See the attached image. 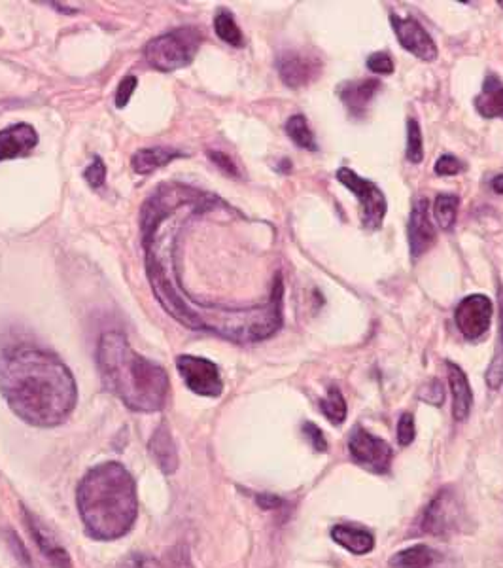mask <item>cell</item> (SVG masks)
Returning <instances> with one entry per match:
<instances>
[{
	"label": "cell",
	"mask_w": 503,
	"mask_h": 568,
	"mask_svg": "<svg viewBox=\"0 0 503 568\" xmlns=\"http://www.w3.org/2000/svg\"><path fill=\"white\" fill-rule=\"evenodd\" d=\"M367 67L377 74H392L394 72V59L386 52H377L367 59Z\"/></svg>",
	"instance_id": "cell-34"
},
{
	"label": "cell",
	"mask_w": 503,
	"mask_h": 568,
	"mask_svg": "<svg viewBox=\"0 0 503 568\" xmlns=\"http://www.w3.org/2000/svg\"><path fill=\"white\" fill-rule=\"evenodd\" d=\"M492 190H494L496 194H500V196H503V175H498V177H494V180H492Z\"/></svg>",
	"instance_id": "cell-39"
},
{
	"label": "cell",
	"mask_w": 503,
	"mask_h": 568,
	"mask_svg": "<svg viewBox=\"0 0 503 568\" xmlns=\"http://www.w3.org/2000/svg\"><path fill=\"white\" fill-rule=\"evenodd\" d=\"M435 563V551L426 544H417L390 557V568H430Z\"/></svg>",
	"instance_id": "cell-22"
},
{
	"label": "cell",
	"mask_w": 503,
	"mask_h": 568,
	"mask_svg": "<svg viewBox=\"0 0 503 568\" xmlns=\"http://www.w3.org/2000/svg\"><path fill=\"white\" fill-rule=\"evenodd\" d=\"M337 180L341 184H345L348 190L358 197L360 201V216H362V224L367 230H379L382 226V220L386 216V197L379 190L377 184H373L371 180L356 175L352 169L341 167L337 171Z\"/></svg>",
	"instance_id": "cell-7"
},
{
	"label": "cell",
	"mask_w": 503,
	"mask_h": 568,
	"mask_svg": "<svg viewBox=\"0 0 503 568\" xmlns=\"http://www.w3.org/2000/svg\"><path fill=\"white\" fill-rule=\"evenodd\" d=\"M390 23L394 33L398 35L399 44L417 55L422 61H434L437 57V46H435L434 38L428 35V31L418 23L417 19L411 16H398V14H390Z\"/></svg>",
	"instance_id": "cell-11"
},
{
	"label": "cell",
	"mask_w": 503,
	"mask_h": 568,
	"mask_svg": "<svg viewBox=\"0 0 503 568\" xmlns=\"http://www.w3.org/2000/svg\"><path fill=\"white\" fill-rule=\"evenodd\" d=\"M500 305H502V343H503V294H500Z\"/></svg>",
	"instance_id": "cell-40"
},
{
	"label": "cell",
	"mask_w": 503,
	"mask_h": 568,
	"mask_svg": "<svg viewBox=\"0 0 503 568\" xmlns=\"http://www.w3.org/2000/svg\"><path fill=\"white\" fill-rule=\"evenodd\" d=\"M486 383H488V387L490 389H500L503 385V356L498 355L494 360H492V364H490V368H488V372H486Z\"/></svg>",
	"instance_id": "cell-36"
},
{
	"label": "cell",
	"mask_w": 503,
	"mask_h": 568,
	"mask_svg": "<svg viewBox=\"0 0 503 568\" xmlns=\"http://www.w3.org/2000/svg\"><path fill=\"white\" fill-rule=\"evenodd\" d=\"M407 160L411 163H420L424 160V144H422V131L415 118L407 120Z\"/></svg>",
	"instance_id": "cell-27"
},
{
	"label": "cell",
	"mask_w": 503,
	"mask_h": 568,
	"mask_svg": "<svg viewBox=\"0 0 503 568\" xmlns=\"http://www.w3.org/2000/svg\"><path fill=\"white\" fill-rule=\"evenodd\" d=\"M120 568H169L161 559L146 553H131L120 563Z\"/></svg>",
	"instance_id": "cell-29"
},
{
	"label": "cell",
	"mask_w": 503,
	"mask_h": 568,
	"mask_svg": "<svg viewBox=\"0 0 503 568\" xmlns=\"http://www.w3.org/2000/svg\"><path fill=\"white\" fill-rule=\"evenodd\" d=\"M331 538L354 555H367L375 548V536L358 525H335L331 527Z\"/></svg>",
	"instance_id": "cell-19"
},
{
	"label": "cell",
	"mask_w": 503,
	"mask_h": 568,
	"mask_svg": "<svg viewBox=\"0 0 503 568\" xmlns=\"http://www.w3.org/2000/svg\"><path fill=\"white\" fill-rule=\"evenodd\" d=\"M214 31H216L218 38H222L224 42L235 46V48H241L244 44L243 31L239 29L233 14L226 8H220L216 12V16H214Z\"/></svg>",
	"instance_id": "cell-23"
},
{
	"label": "cell",
	"mask_w": 503,
	"mask_h": 568,
	"mask_svg": "<svg viewBox=\"0 0 503 568\" xmlns=\"http://www.w3.org/2000/svg\"><path fill=\"white\" fill-rule=\"evenodd\" d=\"M209 158L214 165H218L229 177H239V169H237L235 161L231 160L229 156H226L224 152H214V150H212V152H209Z\"/></svg>",
	"instance_id": "cell-37"
},
{
	"label": "cell",
	"mask_w": 503,
	"mask_h": 568,
	"mask_svg": "<svg viewBox=\"0 0 503 568\" xmlns=\"http://www.w3.org/2000/svg\"><path fill=\"white\" fill-rule=\"evenodd\" d=\"M76 502L86 533L95 540L123 538L137 521V483L120 462L106 461L89 468L78 483Z\"/></svg>",
	"instance_id": "cell-3"
},
{
	"label": "cell",
	"mask_w": 503,
	"mask_h": 568,
	"mask_svg": "<svg viewBox=\"0 0 503 568\" xmlns=\"http://www.w3.org/2000/svg\"><path fill=\"white\" fill-rule=\"evenodd\" d=\"M256 502H258V506L263 508V510H277V508H280V506L284 504L282 498L273 495V493H260V495H256Z\"/></svg>",
	"instance_id": "cell-38"
},
{
	"label": "cell",
	"mask_w": 503,
	"mask_h": 568,
	"mask_svg": "<svg viewBox=\"0 0 503 568\" xmlns=\"http://www.w3.org/2000/svg\"><path fill=\"white\" fill-rule=\"evenodd\" d=\"M434 169L435 173L441 175V177H454V175L466 171V165L458 160V158L447 154V156H441V158L437 160Z\"/></svg>",
	"instance_id": "cell-32"
},
{
	"label": "cell",
	"mask_w": 503,
	"mask_h": 568,
	"mask_svg": "<svg viewBox=\"0 0 503 568\" xmlns=\"http://www.w3.org/2000/svg\"><path fill=\"white\" fill-rule=\"evenodd\" d=\"M437 233H435L434 222L430 218V201L426 197H418L411 211L409 220V247L411 256L420 258L428 250L434 247Z\"/></svg>",
	"instance_id": "cell-12"
},
{
	"label": "cell",
	"mask_w": 503,
	"mask_h": 568,
	"mask_svg": "<svg viewBox=\"0 0 503 568\" xmlns=\"http://www.w3.org/2000/svg\"><path fill=\"white\" fill-rule=\"evenodd\" d=\"M84 178H86L87 184H89L93 190L103 188V184H105L106 180L105 161L101 160V158H95L93 163L87 167Z\"/></svg>",
	"instance_id": "cell-31"
},
{
	"label": "cell",
	"mask_w": 503,
	"mask_h": 568,
	"mask_svg": "<svg viewBox=\"0 0 503 568\" xmlns=\"http://www.w3.org/2000/svg\"><path fill=\"white\" fill-rule=\"evenodd\" d=\"M0 392L21 421L38 428L65 423L78 400L76 379L63 360L31 345L0 351Z\"/></svg>",
	"instance_id": "cell-1"
},
{
	"label": "cell",
	"mask_w": 503,
	"mask_h": 568,
	"mask_svg": "<svg viewBox=\"0 0 503 568\" xmlns=\"http://www.w3.org/2000/svg\"><path fill=\"white\" fill-rule=\"evenodd\" d=\"M38 144V133L29 124H16L0 131V161L29 156Z\"/></svg>",
	"instance_id": "cell-15"
},
{
	"label": "cell",
	"mask_w": 503,
	"mask_h": 568,
	"mask_svg": "<svg viewBox=\"0 0 503 568\" xmlns=\"http://www.w3.org/2000/svg\"><path fill=\"white\" fill-rule=\"evenodd\" d=\"M418 398L430 406H441L445 402V389L439 379H430L424 387H420Z\"/></svg>",
	"instance_id": "cell-28"
},
{
	"label": "cell",
	"mask_w": 503,
	"mask_h": 568,
	"mask_svg": "<svg viewBox=\"0 0 503 568\" xmlns=\"http://www.w3.org/2000/svg\"><path fill=\"white\" fill-rule=\"evenodd\" d=\"M447 377L452 392V417L454 421L462 423L468 419L473 406V392L469 387L468 375L458 364L447 362Z\"/></svg>",
	"instance_id": "cell-17"
},
{
	"label": "cell",
	"mask_w": 503,
	"mask_h": 568,
	"mask_svg": "<svg viewBox=\"0 0 503 568\" xmlns=\"http://www.w3.org/2000/svg\"><path fill=\"white\" fill-rule=\"evenodd\" d=\"M201 44L203 33L197 27H178L150 40L144 48V57L156 71H178L193 63Z\"/></svg>",
	"instance_id": "cell-5"
},
{
	"label": "cell",
	"mask_w": 503,
	"mask_h": 568,
	"mask_svg": "<svg viewBox=\"0 0 503 568\" xmlns=\"http://www.w3.org/2000/svg\"><path fill=\"white\" fill-rule=\"evenodd\" d=\"M348 451L352 461L373 474H388L394 451L388 442L373 436L362 426H354L348 438Z\"/></svg>",
	"instance_id": "cell-8"
},
{
	"label": "cell",
	"mask_w": 503,
	"mask_h": 568,
	"mask_svg": "<svg viewBox=\"0 0 503 568\" xmlns=\"http://www.w3.org/2000/svg\"><path fill=\"white\" fill-rule=\"evenodd\" d=\"M454 320L458 330L462 332L464 338L469 341H477L483 338L492 320V302L486 298L485 294H473L464 298L458 303Z\"/></svg>",
	"instance_id": "cell-10"
},
{
	"label": "cell",
	"mask_w": 503,
	"mask_h": 568,
	"mask_svg": "<svg viewBox=\"0 0 503 568\" xmlns=\"http://www.w3.org/2000/svg\"><path fill=\"white\" fill-rule=\"evenodd\" d=\"M97 364L108 391L139 413H156L165 408L171 392L167 372L133 351L120 332H108L97 349Z\"/></svg>",
	"instance_id": "cell-4"
},
{
	"label": "cell",
	"mask_w": 503,
	"mask_h": 568,
	"mask_svg": "<svg viewBox=\"0 0 503 568\" xmlns=\"http://www.w3.org/2000/svg\"><path fill=\"white\" fill-rule=\"evenodd\" d=\"M303 436L307 438V442L311 444L314 451H318V453H326L328 451V440L322 434V430L314 423H303Z\"/></svg>",
	"instance_id": "cell-33"
},
{
	"label": "cell",
	"mask_w": 503,
	"mask_h": 568,
	"mask_svg": "<svg viewBox=\"0 0 503 568\" xmlns=\"http://www.w3.org/2000/svg\"><path fill=\"white\" fill-rule=\"evenodd\" d=\"M458 203H460V199L452 196V194H439L435 197L434 216L441 230L451 231L454 228Z\"/></svg>",
	"instance_id": "cell-25"
},
{
	"label": "cell",
	"mask_w": 503,
	"mask_h": 568,
	"mask_svg": "<svg viewBox=\"0 0 503 568\" xmlns=\"http://www.w3.org/2000/svg\"><path fill=\"white\" fill-rule=\"evenodd\" d=\"M466 523V510L452 487L441 489L428 508L424 510L420 527L426 534L449 538L454 533H460L462 525Z\"/></svg>",
	"instance_id": "cell-6"
},
{
	"label": "cell",
	"mask_w": 503,
	"mask_h": 568,
	"mask_svg": "<svg viewBox=\"0 0 503 568\" xmlns=\"http://www.w3.org/2000/svg\"><path fill=\"white\" fill-rule=\"evenodd\" d=\"M148 451L165 476H173L178 470V451L167 423L157 426L154 436L150 438Z\"/></svg>",
	"instance_id": "cell-18"
},
{
	"label": "cell",
	"mask_w": 503,
	"mask_h": 568,
	"mask_svg": "<svg viewBox=\"0 0 503 568\" xmlns=\"http://www.w3.org/2000/svg\"><path fill=\"white\" fill-rule=\"evenodd\" d=\"M320 71L322 63L313 55L288 52L278 57V74L288 88H301L311 84Z\"/></svg>",
	"instance_id": "cell-13"
},
{
	"label": "cell",
	"mask_w": 503,
	"mask_h": 568,
	"mask_svg": "<svg viewBox=\"0 0 503 568\" xmlns=\"http://www.w3.org/2000/svg\"><path fill=\"white\" fill-rule=\"evenodd\" d=\"M176 368L191 392L205 396V398L222 396L224 392L222 375H220L218 366L209 358L180 355L176 358Z\"/></svg>",
	"instance_id": "cell-9"
},
{
	"label": "cell",
	"mask_w": 503,
	"mask_h": 568,
	"mask_svg": "<svg viewBox=\"0 0 503 568\" xmlns=\"http://www.w3.org/2000/svg\"><path fill=\"white\" fill-rule=\"evenodd\" d=\"M137 78L135 76H125L122 82H120V86H118V91H116V107L123 108L127 103H129V99H131V95L135 93V89H137Z\"/></svg>",
	"instance_id": "cell-35"
},
{
	"label": "cell",
	"mask_w": 503,
	"mask_h": 568,
	"mask_svg": "<svg viewBox=\"0 0 503 568\" xmlns=\"http://www.w3.org/2000/svg\"><path fill=\"white\" fill-rule=\"evenodd\" d=\"M184 156V152L176 150V148H171V146H152V148H142L139 150L135 156H133V169L137 175H152L154 171H157L159 167L171 163V161L176 160Z\"/></svg>",
	"instance_id": "cell-20"
},
{
	"label": "cell",
	"mask_w": 503,
	"mask_h": 568,
	"mask_svg": "<svg viewBox=\"0 0 503 568\" xmlns=\"http://www.w3.org/2000/svg\"><path fill=\"white\" fill-rule=\"evenodd\" d=\"M286 133L299 148L318 150L316 141H314L313 131H311L309 122H307V118L303 114H295L286 122Z\"/></svg>",
	"instance_id": "cell-26"
},
{
	"label": "cell",
	"mask_w": 503,
	"mask_h": 568,
	"mask_svg": "<svg viewBox=\"0 0 503 568\" xmlns=\"http://www.w3.org/2000/svg\"><path fill=\"white\" fill-rule=\"evenodd\" d=\"M415 436H417V428H415L413 413H403L398 423V444L401 447H407L415 442Z\"/></svg>",
	"instance_id": "cell-30"
},
{
	"label": "cell",
	"mask_w": 503,
	"mask_h": 568,
	"mask_svg": "<svg viewBox=\"0 0 503 568\" xmlns=\"http://www.w3.org/2000/svg\"><path fill=\"white\" fill-rule=\"evenodd\" d=\"M320 409L333 426H341L347 421V402L337 387L328 389V396L320 402Z\"/></svg>",
	"instance_id": "cell-24"
},
{
	"label": "cell",
	"mask_w": 503,
	"mask_h": 568,
	"mask_svg": "<svg viewBox=\"0 0 503 568\" xmlns=\"http://www.w3.org/2000/svg\"><path fill=\"white\" fill-rule=\"evenodd\" d=\"M475 108L483 118L503 116V82L496 74H488L483 91L475 97Z\"/></svg>",
	"instance_id": "cell-21"
},
{
	"label": "cell",
	"mask_w": 503,
	"mask_h": 568,
	"mask_svg": "<svg viewBox=\"0 0 503 568\" xmlns=\"http://www.w3.org/2000/svg\"><path fill=\"white\" fill-rule=\"evenodd\" d=\"M148 273L159 303L167 309L171 317L186 324L191 330L212 332L235 343H256L275 336L282 326L284 288L280 275L273 286L271 298L265 305L248 309H227L218 305L193 302L182 290V286L174 283L169 269L154 256H148Z\"/></svg>",
	"instance_id": "cell-2"
},
{
	"label": "cell",
	"mask_w": 503,
	"mask_h": 568,
	"mask_svg": "<svg viewBox=\"0 0 503 568\" xmlns=\"http://www.w3.org/2000/svg\"><path fill=\"white\" fill-rule=\"evenodd\" d=\"M379 89H381L379 80L367 78V80H358V82H345L337 93L343 105L347 107L348 114L354 118H362L367 112L371 99L377 95Z\"/></svg>",
	"instance_id": "cell-16"
},
{
	"label": "cell",
	"mask_w": 503,
	"mask_h": 568,
	"mask_svg": "<svg viewBox=\"0 0 503 568\" xmlns=\"http://www.w3.org/2000/svg\"><path fill=\"white\" fill-rule=\"evenodd\" d=\"M23 519H25V527L33 536L38 550L42 551V555L52 563L53 568H72L69 551L59 544L55 534L27 508H23Z\"/></svg>",
	"instance_id": "cell-14"
}]
</instances>
